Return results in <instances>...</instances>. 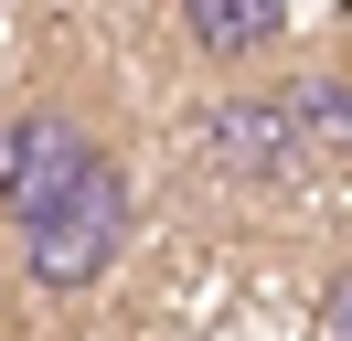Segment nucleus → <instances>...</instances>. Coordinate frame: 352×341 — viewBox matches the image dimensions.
I'll return each instance as SVG.
<instances>
[{
	"label": "nucleus",
	"mask_w": 352,
	"mask_h": 341,
	"mask_svg": "<svg viewBox=\"0 0 352 341\" xmlns=\"http://www.w3.org/2000/svg\"><path fill=\"white\" fill-rule=\"evenodd\" d=\"M86 149H96V118H86V107H65V96L11 107V118H0V224H22Z\"/></svg>",
	"instance_id": "7ed1b4c3"
},
{
	"label": "nucleus",
	"mask_w": 352,
	"mask_h": 341,
	"mask_svg": "<svg viewBox=\"0 0 352 341\" xmlns=\"http://www.w3.org/2000/svg\"><path fill=\"white\" fill-rule=\"evenodd\" d=\"M288 107H299L309 170H352V85H342V75H299V85H288Z\"/></svg>",
	"instance_id": "39448f33"
},
{
	"label": "nucleus",
	"mask_w": 352,
	"mask_h": 341,
	"mask_svg": "<svg viewBox=\"0 0 352 341\" xmlns=\"http://www.w3.org/2000/svg\"><path fill=\"white\" fill-rule=\"evenodd\" d=\"M11 234H22V277H32L43 298H86V288H107V267L129 256V234H139L129 160L96 139V149H86V160H75L43 203L11 224Z\"/></svg>",
	"instance_id": "f257e3e1"
},
{
	"label": "nucleus",
	"mask_w": 352,
	"mask_h": 341,
	"mask_svg": "<svg viewBox=\"0 0 352 341\" xmlns=\"http://www.w3.org/2000/svg\"><path fill=\"white\" fill-rule=\"evenodd\" d=\"M182 32L214 75H245L288 43V0H182Z\"/></svg>",
	"instance_id": "20e7f679"
},
{
	"label": "nucleus",
	"mask_w": 352,
	"mask_h": 341,
	"mask_svg": "<svg viewBox=\"0 0 352 341\" xmlns=\"http://www.w3.org/2000/svg\"><path fill=\"white\" fill-rule=\"evenodd\" d=\"M203 160H214V182L235 192H288V182H320L309 170V139H299V107H288V85H224L214 107H203Z\"/></svg>",
	"instance_id": "f03ea898"
},
{
	"label": "nucleus",
	"mask_w": 352,
	"mask_h": 341,
	"mask_svg": "<svg viewBox=\"0 0 352 341\" xmlns=\"http://www.w3.org/2000/svg\"><path fill=\"white\" fill-rule=\"evenodd\" d=\"M309 331H320V341H352V256L320 277V298H309Z\"/></svg>",
	"instance_id": "423d86ee"
}]
</instances>
